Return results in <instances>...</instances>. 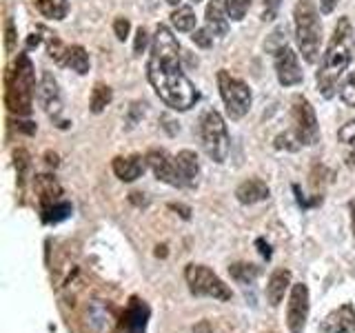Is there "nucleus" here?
<instances>
[{"label":"nucleus","mask_w":355,"mask_h":333,"mask_svg":"<svg viewBox=\"0 0 355 333\" xmlns=\"http://www.w3.org/2000/svg\"><path fill=\"white\" fill-rule=\"evenodd\" d=\"M171 209H175V211H182L180 216H182L184 220H189V209H187V207H182V205H171Z\"/></svg>","instance_id":"37998d69"},{"label":"nucleus","mask_w":355,"mask_h":333,"mask_svg":"<svg viewBox=\"0 0 355 333\" xmlns=\"http://www.w3.org/2000/svg\"><path fill=\"white\" fill-rule=\"evenodd\" d=\"M193 3H200V0H193Z\"/></svg>","instance_id":"de8ad7c7"},{"label":"nucleus","mask_w":355,"mask_h":333,"mask_svg":"<svg viewBox=\"0 0 355 333\" xmlns=\"http://www.w3.org/2000/svg\"><path fill=\"white\" fill-rule=\"evenodd\" d=\"M205 20H207V29L211 31V36H227L229 14H227V7L222 5V0H209Z\"/></svg>","instance_id":"dca6fc26"},{"label":"nucleus","mask_w":355,"mask_h":333,"mask_svg":"<svg viewBox=\"0 0 355 333\" xmlns=\"http://www.w3.org/2000/svg\"><path fill=\"white\" fill-rule=\"evenodd\" d=\"M304 144L300 142L297 138V133L291 129V131H284L280 133V136L275 138V149H284V151H297V149H302Z\"/></svg>","instance_id":"c85d7f7f"},{"label":"nucleus","mask_w":355,"mask_h":333,"mask_svg":"<svg viewBox=\"0 0 355 333\" xmlns=\"http://www.w3.org/2000/svg\"><path fill=\"white\" fill-rule=\"evenodd\" d=\"M280 3H282V0H264L262 20H273L277 16V11H280Z\"/></svg>","instance_id":"4c0bfd02"},{"label":"nucleus","mask_w":355,"mask_h":333,"mask_svg":"<svg viewBox=\"0 0 355 333\" xmlns=\"http://www.w3.org/2000/svg\"><path fill=\"white\" fill-rule=\"evenodd\" d=\"M351 58H353V27H351V20L344 16L336 25V31H333L327 53L320 65L318 78H315L320 94L324 98H331L336 94L338 80L351 65Z\"/></svg>","instance_id":"f03ea898"},{"label":"nucleus","mask_w":355,"mask_h":333,"mask_svg":"<svg viewBox=\"0 0 355 333\" xmlns=\"http://www.w3.org/2000/svg\"><path fill=\"white\" fill-rule=\"evenodd\" d=\"M293 20H295V40L302 58L306 62H318L320 58V42H322V25H320V14L315 5L311 0H300L293 9Z\"/></svg>","instance_id":"20e7f679"},{"label":"nucleus","mask_w":355,"mask_h":333,"mask_svg":"<svg viewBox=\"0 0 355 333\" xmlns=\"http://www.w3.org/2000/svg\"><path fill=\"white\" fill-rule=\"evenodd\" d=\"M269 196H271L269 185L258 180V178H249V180H244L236 189V198L242 205H258V203H264V200H269Z\"/></svg>","instance_id":"2eb2a0df"},{"label":"nucleus","mask_w":355,"mask_h":333,"mask_svg":"<svg viewBox=\"0 0 355 333\" xmlns=\"http://www.w3.org/2000/svg\"><path fill=\"white\" fill-rule=\"evenodd\" d=\"M184 280L193 296L214 298L218 302H231L233 300L231 289L220 280L218 273H214L205 264H189L184 269Z\"/></svg>","instance_id":"39448f33"},{"label":"nucleus","mask_w":355,"mask_h":333,"mask_svg":"<svg viewBox=\"0 0 355 333\" xmlns=\"http://www.w3.org/2000/svg\"><path fill=\"white\" fill-rule=\"evenodd\" d=\"M255 244H258V251H260V255H262V258H266V260H269L271 258V247H269V244H266L262 238L258 240V242H255Z\"/></svg>","instance_id":"ea45409f"},{"label":"nucleus","mask_w":355,"mask_h":333,"mask_svg":"<svg viewBox=\"0 0 355 333\" xmlns=\"http://www.w3.org/2000/svg\"><path fill=\"white\" fill-rule=\"evenodd\" d=\"M218 89L222 96V103L227 107V114L233 120H240L242 116H247V111L251 107V89L249 85L240 80V78L231 76L227 69L218 71Z\"/></svg>","instance_id":"0eeeda50"},{"label":"nucleus","mask_w":355,"mask_h":333,"mask_svg":"<svg viewBox=\"0 0 355 333\" xmlns=\"http://www.w3.org/2000/svg\"><path fill=\"white\" fill-rule=\"evenodd\" d=\"M111 100H114L111 87L105 83H96L94 92H92V100H89V109H92V114H103V111L111 105Z\"/></svg>","instance_id":"5701e85b"},{"label":"nucleus","mask_w":355,"mask_h":333,"mask_svg":"<svg viewBox=\"0 0 355 333\" xmlns=\"http://www.w3.org/2000/svg\"><path fill=\"white\" fill-rule=\"evenodd\" d=\"M191 40L198 44V47L209 49V47H211V42H214V36H211V31H209V29H193Z\"/></svg>","instance_id":"c9c22d12"},{"label":"nucleus","mask_w":355,"mask_h":333,"mask_svg":"<svg viewBox=\"0 0 355 333\" xmlns=\"http://www.w3.org/2000/svg\"><path fill=\"white\" fill-rule=\"evenodd\" d=\"M349 211H351V229H353V238H355V203L349 205Z\"/></svg>","instance_id":"79ce46f5"},{"label":"nucleus","mask_w":355,"mask_h":333,"mask_svg":"<svg viewBox=\"0 0 355 333\" xmlns=\"http://www.w3.org/2000/svg\"><path fill=\"white\" fill-rule=\"evenodd\" d=\"M166 3H169V5H173V7H175V5H180V0H166Z\"/></svg>","instance_id":"49530a36"},{"label":"nucleus","mask_w":355,"mask_h":333,"mask_svg":"<svg viewBox=\"0 0 355 333\" xmlns=\"http://www.w3.org/2000/svg\"><path fill=\"white\" fill-rule=\"evenodd\" d=\"M147 164L151 166L153 176L158 178L160 182L169 185V187H182V180H180V173H178V166H175V160H171L169 155L164 151H158L153 149L147 153Z\"/></svg>","instance_id":"9b49d317"},{"label":"nucleus","mask_w":355,"mask_h":333,"mask_svg":"<svg viewBox=\"0 0 355 333\" xmlns=\"http://www.w3.org/2000/svg\"><path fill=\"white\" fill-rule=\"evenodd\" d=\"M47 164H58V155H51V153H47Z\"/></svg>","instance_id":"a18cd8bd"},{"label":"nucleus","mask_w":355,"mask_h":333,"mask_svg":"<svg viewBox=\"0 0 355 333\" xmlns=\"http://www.w3.org/2000/svg\"><path fill=\"white\" fill-rule=\"evenodd\" d=\"M129 31H131V22H129V18H116V22H114V33H116V38L120 40V42H125L127 38H129Z\"/></svg>","instance_id":"72a5a7b5"},{"label":"nucleus","mask_w":355,"mask_h":333,"mask_svg":"<svg viewBox=\"0 0 355 333\" xmlns=\"http://www.w3.org/2000/svg\"><path fill=\"white\" fill-rule=\"evenodd\" d=\"M229 273H231V278H233V280H236L238 284L249 287V284H253L255 280H258L260 269H258L255 264L236 262V264H231V266H229Z\"/></svg>","instance_id":"b1692460"},{"label":"nucleus","mask_w":355,"mask_h":333,"mask_svg":"<svg viewBox=\"0 0 355 333\" xmlns=\"http://www.w3.org/2000/svg\"><path fill=\"white\" fill-rule=\"evenodd\" d=\"M67 67H71L76 74L85 76L89 71V67H92L87 49L80 47V44H73V47H69V51H67Z\"/></svg>","instance_id":"393cba45"},{"label":"nucleus","mask_w":355,"mask_h":333,"mask_svg":"<svg viewBox=\"0 0 355 333\" xmlns=\"http://www.w3.org/2000/svg\"><path fill=\"white\" fill-rule=\"evenodd\" d=\"M147 47H149V33H147V29H144V27H138V31H136V42H133V53L142 56Z\"/></svg>","instance_id":"f704fd0d"},{"label":"nucleus","mask_w":355,"mask_h":333,"mask_svg":"<svg viewBox=\"0 0 355 333\" xmlns=\"http://www.w3.org/2000/svg\"><path fill=\"white\" fill-rule=\"evenodd\" d=\"M311 311V300H309V287L304 282H297L291 287L286 302V327L288 333H304L306 320Z\"/></svg>","instance_id":"1a4fd4ad"},{"label":"nucleus","mask_w":355,"mask_h":333,"mask_svg":"<svg viewBox=\"0 0 355 333\" xmlns=\"http://www.w3.org/2000/svg\"><path fill=\"white\" fill-rule=\"evenodd\" d=\"M320 329L324 333H353L355 331V311L351 305H344L324 318V322L320 325Z\"/></svg>","instance_id":"4468645a"},{"label":"nucleus","mask_w":355,"mask_h":333,"mask_svg":"<svg viewBox=\"0 0 355 333\" xmlns=\"http://www.w3.org/2000/svg\"><path fill=\"white\" fill-rule=\"evenodd\" d=\"M288 287H293L291 271L288 269H275L269 275V282H266V300H269L271 307H280V302L288 291Z\"/></svg>","instance_id":"a211bd4d"},{"label":"nucleus","mask_w":355,"mask_h":333,"mask_svg":"<svg viewBox=\"0 0 355 333\" xmlns=\"http://www.w3.org/2000/svg\"><path fill=\"white\" fill-rule=\"evenodd\" d=\"M33 7L49 20H64L67 14H69V3L67 0H33Z\"/></svg>","instance_id":"4be33fe9"},{"label":"nucleus","mask_w":355,"mask_h":333,"mask_svg":"<svg viewBox=\"0 0 355 333\" xmlns=\"http://www.w3.org/2000/svg\"><path fill=\"white\" fill-rule=\"evenodd\" d=\"M147 78L155 94L166 107L175 111H187L198 103V89L184 76L180 60H153L147 62Z\"/></svg>","instance_id":"f257e3e1"},{"label":"nucleus","mask_w":355,"mask_h":333,"mask_svg":"<svg viewBox=\"0 0 355 333\" xmlns=\"http://www.w3.org/2000/svg\"><path fill=\"white\" fill-rule=\"evenodd\" d=\"M33 187H36V196H38L42 207L55 205V203H60V200H62V187L49 173L36 176V180H33Z\"/></svg>","instance_id":"f3484780"},{"label":"nucleus","mask_w":355,"mask_h":333,"mask_svg":"<svg viewBox=\"0 0 355 333\" xmlns=\"http://www.w3.org/2000/svg\"><path fill=\"white\" fill-rule=\"evenodd\" d=\"M67 51H69V47H64V44L58 38L49 40V56L58 65H67Z\"/></svg>","instance_id":"2f4dec72"},{"label":"nucleus","mask_w":355,"mask_h":333,"mask_svg":"<svg viewBox=\"0 0 355 333\" xmlns=\"http://www.w3.org/2000/svg\"><path fill=\"white\" fill-rule=\"evenodd\" d=\"M291 116H293V131L297 133L300 142H302L304 147L315 144L320 140V125H318L313 107H311V103L304 96H293Z\"/></svg>","instance_id":"6e6552de"},{"label":"nucleus","mask_w":355,"mask_h":333,"mask_svg":"<svg viewBox=\"0 0 355 333\" xmlns=\"http://www.w3.org/2000/svg\"><path fill=\"white\" fill-rule=\"evenodd\" d=\"M71 216V205L69 203H64V200H60V203H55V205H49V207H42V220L44 222H62Z\"/></svg>","instance_id":"cd10ccee"},{"label":"nucleus","mask_w":355,"mask_h":333,"mask_svg":"<svg viewBox=\"0 0 355 333\" xmlns=\"http://www.w3.org/2000/svg\"><path fill=\"white\" fill-rule=\"evenodd\" d=\"M147 316H149V309L144 302H140L138 298H131V302L125 311V333H144V327H147Z\"/></svg>","instance_id":"aec40b11"},{"label":"nucleus","mask_w":355,"mask_h":333,"mask_svg":"<svg viewBox=\"0 0 355 333\" xmlns=\"http://www.w3.org/2000/svg\"><path fill=\"white\" fill-rule=\"evenodd\" d=\"M338 3L340 0H320V11L322 14H331V11L338 7Z\"/></svg>","instance_id":"58836bf2"},{"label":"nucleus","mask_w":355,"mask_h":333,"mask_svg":"<svg viewBox=\"0 0 355 333\" xmlns=\"http://www.w3.org/2000/svg\"><path fill=\"white\" fill-rule=\"evenodd\" d=\"M111 166H114V173L122 182H133L144 173V160L140 155H127V158L125 155H118V158H114Z\"/></svg>","instance_id":"412c9836"},{"label":"nucleus","mask_w":355,"mask_h":333,"mask_svg":"<svg viewBox=\"0 0 355 333\" xmlns=\"http://www.w3.org/2000/svg\"><path fill=\"white\" fill-rule=\"evenodd\" d=\"M338 138L340 142L349 144V147H355V120H349L347 125L338 131Z\"/></svg>","instance_id":"473e14b6"},{"label":"nucleus","mask_w":355,"mask_h":333,"mask_svg":"<svg viewBox=\"0 0 355 333\" xmlns=\"http://www.w3.org/2000/svg\"><path fill=\"white\" fill-rule=\"evenodd\" d=\"M347 162H349V166H351V169L355 171V151L347 155Z\"/></svg>","instance_id":"c03bdc74"},{"label":"nucleus","mask_w":355,"mask_h":333,"mask_svg":"<svg viewBox=\"0 0 355 333\" xmlns=\"http://www.w3.org/2000/svg\"><path fill=\"white\" fill-rule=\"evenodd\" d=\"M175 166H178V173H180L182 187H196L198 176H200V162H198V155L191 149H182L175 155Z\"/></svg>","instance_id":"6ab92c4d"},{"label":"nucleus","mask_w":355,"mask_h":333,"mask_svg":"<svg viewBox=\"0 0 355 333\" xmlns=\"http://www.w3.org/2000/svg\"><path fill=\"white\" fill-rule=\"evenodd\" d=\"M33 94H36V74L27 53H20L14 67L7 71V92L5 103L11 114L29 116L33 107Z\"/></svg>","instance_id":"7ed1b4c3"},{"label":"nucleus","mask_w":355,"mask_h":333,"mask_svg":"<svg viewBox=\"0 0 355 333\" xmlns=\"http://www.w3.org/2000/svg\"><path fill=\"white\" fill-rule=\"evenodd\" d=\"M16 47V29H14V20L7 18L5 22V51L11 53Z\"/></svg>","instance_id":"e433bc0d"},{"label":"nucleus","mask_w":355,"mask_h":333,"mask_svg":"<svg viewBox=\"0 0 355 333\" xmlns=\"http://www.w3.org/2000/svg\"><path fill=\"white\" fill-rule=\"evenodd\" d=\"M340 98L347 107H355V71L347 78V83L340 89Z\"/></svg>","instance_id":"7c9ffc66"},{"label":"nucleus","mask_w":355,"mask_h":333,"mask_svg":"<svg viewBox=\"0 0 355 333\" xmlns=\"http://www.w3.org/2000/svg\"><path fill=\"white\" fill-rule=\"evenodd\" d=\"M171 22L178 31H193L196 29V14L191 7H178L171 14Z\"/></svg>","instance_id":"bb28decb"},{"label":"nucleus","mask_w":355,"mask_h":333,"mask_svg":"<svg viewBox=\"0 0 355 333\" xmlns=\"http://www.w3.org/2000/svg\"><path fill=\"white\" fill-rule=\"evenodd\" d=\"M38 44H40V36H36V33H31L29 40H27V47L33 49V47H38Z\"/></svg>","instance_id":"a19ab883"},{"label":"nucleus","mask_w":355,"mask_h":333,"mask_svg":"<svg viewBox=\"0 0 355 333\" xmlns=\"http://www.w3.org/2000/svg\"><path fill=\"white\" fill-rule=\"evenodd\" d=\"M200 136H202V147L214 162H225L229 155V131L218 111H207L200 120Z\"/></svg>","instance_id":"423d86ee"},{"label":"nucleus","mask_w":355,"mask_h":333,"mask_svg":"<svg viewBox=\"0 0 355 333\" xmlns=\"http://www.w3.org/2000/svg\"><path fill=\"white\" fill-rule=\"evenodd\" d=\"M275 76L282 87H295L302 83V69H300L297 53L291 47H284L275 53Z\"/></svg>","instance_id":"9d476101"},{"label":"nucleus","mask_w":355,"mask_h":333,"mask_svg":"<svg viewBox=\"0 0 355 333\" xmlns=\"http://www.w3.org/2000/svg\"><path fill=\"white\" fill-rule=\"evenodd\" d=\"M286 42H288V29H286V25H277L269 33V38L264 40V49L275 56L277 51H282L284 47H288Z\"/></svg>","instance_id":"a878e982"},{"label":"nucleus","mask_w":355,"mask_h":333,"mask_svg":"<svg viewBox=\"0 0 355 333\" xmlns=\"http://www.w3.org/2000/svg\"><path fill=\"white\" fill-rule=\"evenodd\" d=\"M153 60H180V44L169 27L158 25L155 27V36L151 42V56Z\"/></svg>","instance_id":"f8f14e48"},{"label":"nucleus","mask_w":355,"mask_h":333,"mask_svg":"<svg viewBox=\"0 0 355 333\" xmlns=\"http://www.w3.org/2000/svg\"><path fill=\"white\" fill-rule=\"evenodd\" d=\"M38 96L42 100V107L44 111L53 118L58 120L60 114H62V98H60V89H58V83H55V78L44 71L42 78H40V89H38Z\"/></svg>","instance_id":"ddd939ff"},{"label":"nucleus","mask_w":355,"mask_h":333,"mask_svg":"<svg viewBox=\"0 0 355 333\" xmlns=\"http://www.w3.org/2000/svg\"><path fill=\"white\" fill-rule=\"evenodd\" d=\"M225 7H227V14L231 20H244V16H247V11L251 7V0H225Z\"/></svg>","instance_id":"c756f323"}]
</instances>
